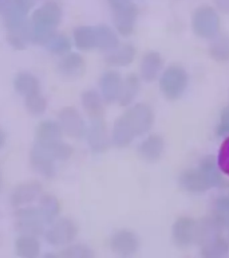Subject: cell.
I'll use <instances>...</instances> for the list:
<instances>
[{"instance_id":"cell-25","label":"cell","mask_w":229,"mask_h":258,"mask_svg":"<svg viewBox=\"0 0 229 258\" xmlns=\"http://www.w3.org/2000/svg\"><path fill=\"white\" fill-rule=\"evenodd\" d=\"M95 39H96V48L103 50V51H110L112 48H116L120 44L118 36L111 28L107 26H96L95 27Z\"/></svg>"},{"instance_id":"cell-29","label":"cell","mask_w":229,"mask_h":258,"mask_svg":"<svg viewBox=\"0 0 229 258\" xmlns=\"http://www.w3.org/2000/svg\"><path fill=\"white\" fill-rule=\"evenodd\" d=\"M43 46L50 52L58 54V55H64L71 50V42H70L67 36L62 35V34H56V32L48 36V39L44 42Z\"/></svg>"},{"instance_id":"cell-7","label":"cell","mask_w":229,"mask_h":258,"mask_svg":"<svg viewBox=\"0 0 229 258\" xmlns=\"http://www.w3.org/2000/svg\"><path fill=\"white\" fill-rule=\"evenodd\" d=\"M15 226L20 234L26 235H40L44 231V222L42 221L39 209L23 206L15 213Z\"/></svg>"},{"instance_id":"cell-20","label":"cell","mask_w":229,"mask_h":258,"mask_svg":"<svg viewBox=\"0 0 229 258\" xmlns=\"http://www.w3.org/2000/svg\"><path fill=\"white\" fill-rule=\"evenodd\" d=\"M103 98L95 90H86L82 94V105L87 113L90 120H99L104 116V105Z\"/></svg>"},{"instance_id":"cell-4","label":"cell","mask_w":229,"mask_h":258,"mask_svg":"<svg viewBox=\"0 0 229 258\" xmlns=\"http://www.w3.org/2000/svg\"><path fill=\"white\" fill-rule=\"evenodd\" d=\"M188 73L180 64H172L160 77V89L166 100L174 101L182 97L188 89Z\"/></svg>"},{"instance_id":"cell-34","label":"cell","mask_w":229,"mask_h":258,"mask_svg":"<svg viewBox=\"0 0 229 258\" xmlns=\"http://www.w3.org/2000/svg\"><path fill=\"white\" fill-rule=\"evenodd\" d=\"M226 247H228V245L222 239L216 238V239L209 242V245L205 249L208 250V255H221V254H224V251H221V249L226 250Z\"/></svg>"},{"instance_id":"cell-30","label":"cell","mask_w":229,"mask_h":258,"mask_svg":"<svg viewBox=\"0 0 229 258\" xmlns=\"http://www.w3.org/2000/svg\"><path fill=\"white\" fill-rule=\"evenodd\" d=\"M24 104H26V108H27L28 112L34 114V116L43 114L46 112V108H47V101H46L42 93H36V94L24 97Z\"/></svg>"},{"instance_id":"cell-2","label":"cell","mask_w":229,"mask_h":258,"mask_svg":"<svg viewBox=\"0 0 229 258\" xmlns=\"http://www.w3.org/2000/svg\"><path fill=\"white\" fill-rule=\"evenodd\" d=\"M62 18L60 8L55 3H46L36 10L32 15L31 23V42L36 44H43L48 36L54 34V30Z\"/></svg>"},{"instance_id":"cell-11","label":"cell","mask_w":229,"mask_h":258,"mask_svg":"<svg viewBox=\"0 0 229 258\" xmlns=\"http://www.w3.org/2000/svg\"><path fill=\"white\" fill-rule=\"evenodd\" d=\"M86 139L92 152L102 153L107 151L110 139H108L107 128H106L103 118L91 120L90 126L86 129Z\"/></svg>"},{"instance_id":"cell-35","label":"cell","mask_w":229,"mask_h":258,"mask_svg":"<svg viewBox=\"0 0 229 258\" xmlns=\"http://www.w3.org/2000/svg\"><path fill=\"white\" fill-rule=\"evenodd\" d=\"M217 133L218 135H229V106L221 112L220 114V122H218V126H217Z\"/></svg>"},{"instance_id":"cell-9","label":"cell","mask_w":229,"mask_h":258,"mask_svg":"<svg viewBox=\"0 0 229 258\" xmlns=\"http://www.w3.org/2000/svg\"><path fill=\"white\" fill-rule=\"evenodd\" d=\"M114 7V22L116 27L121 35L129 36L134 31L137 19V7L132 2H122L120 4L112 6Z\"/></svg>"},{"instance_id":"cell-14","label":"cell","mask_w":229,"mask_h":258,"mask_svg":"<svg viewBox=\"0 0 229 258\" xmlns=\"http://www.w3.org/2000/svg\"><path fill=\"white\" fill-rule=\"evenodd\" d=\"M58 72L60 76L68 78V80L80 78L86 72V60L79 54L67 52L58 63Z\"/></svg>"},{"instance_id":"cell-16","label":"cell","mask_w":229,"mask_h":258,"mask_svg":"<svg viewBox=\"0 0 229 258\" xmlns=\"http://www.w3.org/2000/svg\"><path fill=\"white\" fill-rule=\"evenodd\" d=\"M62 136H63L62 128L55 121L44 120L35 129V143L42 147L55 144L62 140Z\"/></svg>"},{"instance_id":"cell-28","label":"cell","mask_w":229,"mask_h":258,"mask_svg":"<svg viewBox=\"0 0 229 258\" xmlns=\"http://www.w3.org/2000/svg\"><path fill=\"white\" fill-rule=\"evenodd\" d=\"M140 90V78L136 74H129L122 82V89H121L120 94V104L122 106H128L129 104H132L133 100L136 98Z\"/></svg>"},{"instance_id":"cell-27","label":"cell","mask_w":229,"mask_h":258,"mask_svg":"<svg viewBox=\"0 0 229 258\" xmlns=\"http://www.w3.org/2000/svg\"><path fill=\"white\" fill-rule=\"evenodd\" d=\"M208 52L209 56L216 62H226V60H229V36H214L212 43L209 44Z\"/></svg>"},{"instance_id":"cell-12","label":"cell","mask_w":229,"mask_h":258,"mask_svg":"<svg viewBox=\"0 0 229 258\" xmlns=\"http://www.w3.org/2000/svg\"><path fill=\"white\" fill-rule=\"evenodd\" d=\"M55 161L56 160L48 153L47 149H44L36 143L34 144L31 152H30V163L36 172L44 177L55 176Z\"/></svg>"},{"instance_id":"cell-33","label":"cell","mask_w":229,"mask_h":258,"mask_svg":"<svg viewBox=\"0 0 229 258\" xmlns=\"http://www.w3.org/2000/svg\"><path fill=\"white\" fill-rule=\"evenodd\" d=\"M218 165L225 173L229 175V139H226V141L222 144L221 152L218 155Z\"/></svg>"},{"instance_id":"cell-15","label":"cell","mask_w":229,"mask_h":258,"mask_svg":"<svg viewBox=\"0 0 229 258\" xmlns=\"http://www.w3.org/2000/svg\"><path fill=\"white\" fill-rule=\"evenodd\" d=\"M110 247L120 255H132L138 249V238L130 230H118L111 235Z\"/></svg>"},{"instance_id":"cell-5","label":"cell","mask_w":229,"mask_h":258,"mask_svg":"<svg viewBox=\"0 0 229 258\" xmlns=\"http://www.w3.org/2000/svg\"><path fill=\"white\" fill-rule=\"evenodd\" d=\"M192 27L197 36L202 39H213L220 34V15L210 6H201L193 12Z\"/></svg>"},{"instance_id":"cell-22","label":"cell","mask_w":229,"mask_h":258,"mask_svg":"<svg viewBox=\"0 0 229 258\" xmlns=\"http://www.w3.org/2000/svg\"><path fill=\"white\" fill-rule=\"evenodd\" d=\"M39 209L40 217L44 225H51L55 221L60 213V203L54 195L50 194H42L39 198Z\"/></svg>"},{"instance_id":"cell-3","label":"cell","mask_w":229,"mask_h":258,"mask_svg":"<svg viewBox=\"0 0 229 258\" xmlns=\"http://www.w3.org/2000/svg\"><path fill=\"white\" fill-rule=\"evenodd\" d=\"M180 181L186 191L202 192L218 181V172L213 164V160L209 157L208 160L201 164L200 168L190 169L182 173Z\"/></svg>"},{"instance_id":"cell-24","label":"cell","mask_w":229,"mask_h":258,"mask_svg":"<svg viewBox=\"0 0 229 258\" xmlns=\"http://www.w3.org/2000/svg\"><path fill=\"white\" fill-rule=\"evenodd\" d=\"M15 251L19 257L36 258L40 254V243L35 235L22 234L15 242Z\"/></svg>"},{"instance_id":"cell-32","label":"cell","mask_w":229,"mask_h":258,"mask_svg":"<svg viewBox=\"0 0 229 258\" xmlns=\"http://www.w3.org/2000/svg\"><path fill=\"white\" fill-rule=\"evenodd\" d=\"M58 255L64 258H91L92 255H94V253H92L88 247H86V246L72 245L67 246V247L62 250Z\"/></svg>"},{"instance_id":"cell-38","label":"cell","mask_w":229,"mask_h":258,"mask_svg":"<svg viewBox=\"0 0 229 258\" xmlns=\"http://www.w3.org/2000/svg\"><path fill=\"white\" fill-rule=\"evenodd\" d=\"M6 133H4V131L2 128H0V148H3V145L6 144Z\"/></svg>"},{"instance_id":"cell-23","label":"cell","mask_w":229,"mask_h":258,"mask_svg":"<svg viewBox=\"0 0 229 258\" xmlns=\"http://www.w3.org/2000/svg\"><path fill=\"white\" fill-rule=\"evenodd\" d=\"M14 88L20 96L28 97L40 93V82L31 73H19L14 78Z\"/></svg>"},{"instance_id":"cell-17","label":"cell","mask_w":229,"mask_h":258,"mask_svg":"<svg viewBox=\"0 0 229 258\" xmlns=\"http://www.w3.org/2000/svg\"><path fill=\"white\" fill-rule=\"evenodd\" d=\"M165 149V143L162 137L158 135H150L146 137L138 147V153L140 156L148 163H154L160 160Z\"/></svg>"},{"instance_id":"cell-13","label":"cell","mask_w":229,"mask_h":258,"mask_svg":"<svg viewBox=\"0 0 229 258\" xmlns=\"http://www.w3.org/2000/svg\"><path fill=\"white\" fill-rule=\"evenodd\" d=\"M122 82H124V78L121 77L120 73L114 72V70H108L100 76L99 89L104 102L111 104V102L118 101L121 89H122Z\"/></svg>"},{"instance_id":"cell-31","label":"cell","mask_w":229,"mask_h":258,"mask_svg":"<svg viewBox=\"0 0 229 258\" xmlns=\"http://www.w3.org/2000/svg\"><path fill=\"white\" fill-rule=\"evenodd\" d=\"M39 145V144H38ZM42 147V145H40ZM44 149H47L48 153L51 155L56 161H66L68 160L72 155V147L64 141H58L55 144L48 145V147H43Z\"/></svg>"},{"instance_id":"cell-26","label":"cell","mask_w":229,"mask_h":258,"mask_svg":"<svg viewBox=\"0 0 229 258\" xmlns=\"http://www.w3.org/2000/svg\"><path fill=\"white\" fill-rule=\"evenodd\" d=\"M74 42L79 50L87 51L96 47L95 27L90 26H80L74 31Z\"/></svg>"},{"instance_id":"cell-8","label":"cell","mask_w":229,"mask_h":258,"mask_svg":"<svg viewBox=\"0 0 229 258\" xmlns=\"http://www.w3.org/2000/svg\"><path fill=\"white\" fill-rule=\"evenodd\" d=\"M58 124L62 132L72 139H80L86 135V124L79 112L72 106L63 108L58 114Z\"/></svg>"},{"instance_id":"cell-1","label":"cell","mask_w":229,"mask_h":258,"mask_svg":"<svg viewBox=\"0 0 229 258\" xmlns=\"http://www.w3.org/2000/svg\"><path fill=\"white\" fill-rule=\"evenodd\" d=\"M154 114L146 104H136L117 118L112 126L111 140L114 145L124 148L128 147L134 137L141 136L152 128Z\"/></svg>"},{"instance_id":"cell-36","label":"cell","mask_w":229,"mask_h":258,"mask_svg":"<svg viewBox=\"0 0 229 258\" xmlns=\"http://www.w3.org/2000/svg\"><path fill=\"white\" fill-rule=\"evenodd\" d=\"M217 10L222 14H229V0H214Z\"/></svg>"},{"instance_id":"cell-21","label":"cell","mask_w":229,"mask_h":258,"mask_svg":"<svg viewBox=\"0 0 229 258\" xmlns=\"http://www.w3.org/2000/svg\"><path fill=\"white\" fill-rule=\"evenodd\" d=\"M136 47L130 43L118 44L116 48L107 51L106 55V62L110 66H128L136 58Z\"/></svg>"},{"instance_id":"cell-18","label":"cell","mask_w":229,"mask_h":258,"mask_svg":"<svg viewBox=\"0 0 229 258\" xmlns=\"http://www.w3.org/2000/svg\"><path fill=\"white\" fill-rule=\"evenodd\" d=\"M196 222L190 218H181L173 226V238L177 245H190L196 237Z\"/></svg>"},{"instance_id":"cell-6","label":"cell","mask_w":229,"mask_h":258,"mask_svg":"<svg viewBox=\"0 0 229 258\" xmlns=\"http://www.w3.org/2000/svg\"><path fill=\"white\" fill-rule=\"evenodd\" d=\"M78 235V226L70 218H59L52 222L44 233L46 241L51 246L62 247L70 245Z\"/></svg>"},{"instance_id":"cell-10","label":"cell","mask_w":229,"mask_h":258,"mask_svg":"<svg viewBox=\"0 0 229 258\" xmlns=\"http://www.w3.org/2000/svg\"><path fill=\"white\" fill-rule=\"evenodd\" d=\"M43 194V187L38 181H26L20 183L14 188L10 197V202L14 207H23V206L31 205L32 202L39 199Z\"/></svg>"},{"instance_id":"cell-39","label":"cell","mask_w":229,"mask_h":258,"mask_svg":"<svg viewBox=\"0 0 229 258\" xmlns=\"http://www.w3.org/2000/svg\"><path fill=\"white\" fill-rule=\"evenodd\" d=\"M2 187H3V179H2V175H0V191H2Z\"/></svg>"},{"instance_id":"cell-37","label":"cell","mask_w":229,"mask_h":258,"mask_svg":"<svg viewBox=\"0 0 229 258\" xmlns=\"http://www.w3.org/2000/svg\"><path fill=\"white\" fill-rule=\"evenodd\" d=\"M10 6V0H0V12H4Z\"/></svg>"},{"instance_id":"cell-19","label":"cell","mask_w":229,"mask_h":258,"mask_svg":"<svg viewBox=\"0 0 229 258\" xmlns=\"http://www.w3.org/2000/svg\"><path fill=\"white\" fill-rule=\"evenodd\" d=\"M161 69H162V58L157 51L146 52L142 56L140 64L141 78L146 82H152L160 76Z\"/></svg>"}]
</instances>
